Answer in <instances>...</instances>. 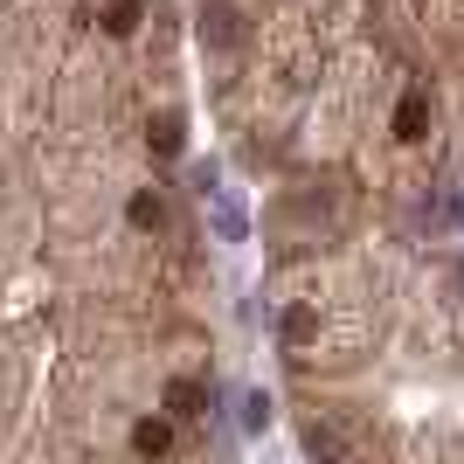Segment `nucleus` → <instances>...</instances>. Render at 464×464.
<instances>
[{
	"label": "nucleus",
	"instance_id": "f257e3e1",
	"mask_svg": "<svg viewBox=\"0 0 464 464\" xmlns=\"http://www.w3.org/2000/svg\"><path fill=\"white\" fill-rule=\"evenodd\" d=\"M243 423H250V430H263V423H271V402H263V395H250V402H243Z\"/></svg>",
	"mask_w": 464,
	"mask_h": 464
},
{
	"label": "nucleus",
	"instance_id": "f03ea898",
	"mask_svg": "<svg viewBox=\"0 0 464 464\" xmlns=\"http://www.w3.org/2000/svg\"><path fill=\"white\" fill-rule=\"evenodd\" d=\"M139 451H167V430L159 423H139Z\"/></svg>",
	"mask_w": 464,
	"mask_h": 464
},
{
	"label": "nucleus",
	"instance_id": "7ed1b4c3",
	"mask_svg": "<svg viewBox=\"0 0 464 464\" xmlns=\"http://www.w3.org/2000/svg\"><path fill=\"white\" fill-rule=\"evenodd\" d=\"M167 402H174V409H181V416H194V402H202V395H194V388H187V382H174V395H167Z\"/></svg>",
	"mask_w": 464,
	"mask_h": 464
}]
</instances>
